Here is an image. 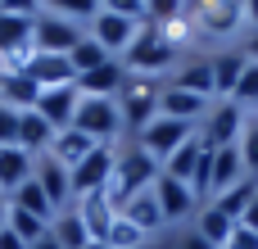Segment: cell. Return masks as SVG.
I'll return each instance as SVG.
<instances>
[{
  "instance_id": "1",
  "label": "cell",
  "mask_w": 258,
  "mask_h": 249,
  "mask_svg": "<svg viewBox=\"0 0 258 249\" xmlns=\"http://www.w3.org/2000/svg\"><path fill=\"white\" fill-rule=\"evenodd\" d=\"M159 172H163V163H159V159H150L136 141H122V145H118V163H113V177H109V186H104L109 204H113V209H122L132 195L150 191V186L159 181Z\"/></svg>"
},
{
  "instance_id": "2",
  "label": "cell",
  "mask_w": 258,
  "mask_h": 249,
  "mask_svg": "<svg viewBox=\"0 0 258 249\" xmlns=\"http://www.w3.org/2000/svg\"><path fill=\"white\" fill-rule=\"evenodd\" d=\"M118 59H122L127 77H154V82H168V77L177 73V64H181V54H177L172 45H163V36H159L150 23H141L136 41H132Z\"/></svg>"
},
{
  "instance_id": "3",
  "label": "cell",
  "mask_w": 258,
  "mask_h": 249,
  "mask_svg": "<svg viewBox=\"0 0 258 249\" xmlns=\"http://www.w3.org/2000/svg\"><path fill=\"white\" fill-rule=\"evenodd\" d=\"M186 18L195 23L200 41L245 36V0H186Z\"/></svg>"
},
{
  "instance_id": "4",
  "label": "cell",
  "mask_w": 258,
  "mask_h": 249,
  "mask_svg": "<svg viewBox=\"0 0 258 249\" xmlns=\"http://www.w3.org/2000/svg\"><path fill=\"white\" fill-rule=\"evenodd\" d=\"M113 100H118V113H122L127 136H136L141 127H150V122L159 118L163 82H154V77H127V82H122V91H118Z\"/></svg>"
},
{
  "instance_id": "5",
  "label": "cell",
  "mask_w": 258,
  "mask_h": 249,
  "mask_svg": "<svg viewBox=\"0 0 258 249\" xmlns=\"http://www.w3.org/2000/svg\"><path fill=\"white\" fill-rule=\"evenodd\" d=\"M73 127H77L82 136H91L95 145H118V141L127 136L122 113H118V100H104V95H82Z\"/></svg>"
},
{
  "instance_id": "6",
  "label": "cell",
  "mask_w": 258,
  "mask_h": 249,
  "mask_svg": "<svg viewBox=\"0 0 258 249\" xmlns=\"http://www.w3.org/2000/svg\"><path fill=\"white\" fill-rule=\"evenodd\" d=\"M190 136H195V122H181V118H163V113H159V118H154L150 127H141L132 141H136V145H141L150 159H159V163H163V159H168V154H177V150H181Z\"/></svg>"
},
{
  "instance_id": "7",
  "label": "cell",
  "mask_w": 258,
  "mask_h": 249,
  "mask_svg": "<svg viewBox=\"0 0 258 249\" xmlns=\"http://www.w3.org/2000/svg\"><path fill=\"white\" fill-rule=\"evenodd\" d=\"M245 109H236L231 100H213V109L204 113V122L195 127L200 132V141L209 145V150H222V145H236L240 141V127H245Z\"/></svg>"
},
{
  "instance_id": "8",
  "label": "cell",
  "mask_w": 258,
  "mask_h": 249,
  "mask_svg": "<svg viewBox=\"0 0 258 249\" xmlns=\"http://www.w3.org/2000/svg\"><path fill=\"white\" fill-rule=\"evenodd\" d=\"M86 36V27H77V23H68V18H59V14H36L32 18V50H45V54H68L77 41Z\"/></svg>"
},
{
  "instance_id": "9",
  "label": "cell",
  "mask_w": 258,
  "mask_h": 249,
  "mask_svg": "<svg viewBox=\"0 0 258 249\" xmlns=\"http://www.w3.org/2000/svg\"><path fill=\"white\" fill-rule=\"evenodd\" d=\"M154 200H159L168 227H177V222H195V213H200V195H195L186 181L168 177V172H159V181H154Z\"/></svg>"
},
{
  "instance_id": "10",
  "label": "cell",
  "mask_w": 258,
  "mask_h": 249,
  "mask_svg": "<svg viewBox=\"0 0 258 249\" xmlns=\"http://www.w3.org/2000/svg\"><path fill=\"white\" fill-rule=\"evenodd\" d=\"M136 32H141V23H132V18H122V14H109V9H100V14L86 23V36H91L104 54H113V59L136 41Z\"/></svg>"
},
{
  "instance_id": "11",
  "label": "cell",
  "mask_w": 258,
  "mask_h": 249,
  "mask_svg": "<svg viewBox=\"0 0 258 249\" xmlns=\"http://www.w3.org/2000/svg\"><path fill=\"white\" fill-rule=\"evenodd\" d=\"M122 145V141H118ZM118 145H95L77 168H73V200L77 195H91V191H104L109 177H113V163H118Z\"/></svg>"
},
{
  "instance_id": "12",
  "label": "cell",
  "mask_w": 258,
  "mask_h": 249,
  "mask_svg": "<svg viewBox=\"0 0 258 249\" xmlns=\"http://www.w3.org/2000/svg\"><path fill=\"white\" fill-rule=\"evenodd\" d=\"M77 104H82V91H77V82H68V86H50V91H41L36 113H41L54 132H68L73 118H77Z\"/></svg>"
},
{
  "instance_id": "13",
  "label": "cell",
  "mask_w": 258,
  "mask_h": 249,
  "mask_svg": "<svg viewBox=\"0 0 258 249\" xmlns=\"http://www.w3.org/2000/svg\"><path fill=\"white\" fill-rule=\"evenodd\" d=\"M32 177H36V186L45 191V200L54 204V213H63V209L73 204V172H68L59 159H50V154H36V168H32Z\"/></svg>"
},
{
  "instance_id": "14",
  "label": "cell",
  "mask_w": 258,
  "mask_h": 249,
  "mask_svg": "<svg viewBox=\"0 0 258 249\" xmlns=\"http://www.w3.org/2000/svg\"><path fill=\"white\" fill-rule=\"evenodd\" d=\"M27 77H32L41 91L77 82V73H73V59H68V54H45V50H32V59H27Z\"/></svg>"
},
{
  "instance_id": "15",
  "label": "cell",
  "mask_w": 258,
  "mask_h": 249,
  "mask_svg": "<svg viewBox=\"0 0 258 249\" xmlns=\"http://www.w3.org/2000/svg\"><path fill=\"white\" fill-rule=\"evenodd\" d=\"M245 177H249V172H245V163H240V150H236V145H222V150H213V177H209V204H213L218 195L236 191V186H240Z\"/></svg>"
},
{
  "instance_id": "16",
  "label": "cell",
  "mask_w": 258,
  "mask_h": 249,
  "mask_svg": "<svg viewBox=\"0 0 258 249\" xmlns=\"http://www.w3.org/2000/svg\"><path fill=\"white\" fill-rule=\"evenodd\" d=\"M209 64H213V95H218V100H231L236 82H240L245 68H249V54H245L240 45H231V50H218Z\"/></svg>"
},
{
  "instance_id": "17",
  "label": "cell",
  "mask_w": 258,
  "mask_h": 249,
  "mask_svg": "<svg viewBox=\"0 0 258 249\" xmlns=\"http://www.w3.org/2000/svg\"><path fill=\"white\" fill-rule=\"evenodd\" d=\"M213 109V100H204V95H190V91H181V86H168L163 82V100H159V113L163 118H181V122H204V113Z\"/></svg>"
},
{
  "instance_id": "18",
  "label": "cell",
  "mask_w": 258,
  "mask_h": 249,
  "mask_svg": "<svg viewBox=\"0 0 258 249\" xmlns=\"http://www.w3.org/2000/svg\"><path fill=\"white\" fill-rule=\"evenodd\" d=\"M118 213H122L132 227H141L150 240L168 231V222H163V209H159V200H154V186H150V191H141V195H132V200H127Z\"/></svg>"
},
{
  "instance_id": "19",
  "label": "cell",
  "mask_w": 258,
  "mask_h": 249,
  "mask_svg": "<svg viewBox=\"0 0 258 249\" xmlns=\"http://www.w3.org/2000/svg\"><path fill=\"white\" fill-rule=\"evenodd\" d=\"M73 209L82 213V222H86L91 240H104V236H109V227H113V218H118V209L109 204V195H104V191L77 195V200H73Z\"/></svg>"
},
{
  "instance_id": "20",
  "label": "cell",
  "mask_w": 258,
  "mask_h": 249,
  "mask_svg": "<svg viewBox=\"0 0 258 249\" xmlns=\"http://www.w3.org/2000/svg\"><path fill=\"white\" fill-rule=\"evenodd\" d=\"M122 82H127L122 59H109V64H100V68L82 73V77H77V91H82V95H104V100H113V95L122 91Z\"/></svg>"
},
{
  "instance_id": "21",
  "label": "cell",
  "mask_w": 258,
  "mask_h": 249,
  "mask_svg": "<svg viewBox=\"0 0 258 249\" xmlns=\"http://www.w3.org/2000/svg\"><path fill=\"white\" fill-rule=\"evenodd\" d=\"M168 86H181V91H190V95L218 100V95H213V64H209V59H181L177 73L168 77Z\"/></svg>"
},
{
  "instance_id": "22",
  "label": "cell",
  "mask_w": 258,
  "mask_h": 249,
  "mask_svg": "<svg viewBox=\"0 0 258 249\" xmlns=\"http://www.w3.org/2000/svg\"><path fill=\"white\" fill-rule=\"evenodd\" d=\"M36 100H41V86L27 73H0V104L5 109L27 113V109H36Z\"/></svg>"
},
{
  "instance_id": "23",
  "label": "cell",
  "mask_w": 258,
  "mask_h": 249,
  "mask_svg": "<svg viewBox=\"0 0 258 249\" xmlns=\"http://www.w3.org/2000/svg\"><path fill=\"white\" fill-rule=\"evenodd\" d=\"M32 168H36V159L23 145H5L0 150V195H14L23 181H32Z\"/></svg>"
},
{
  "instance_id": "24",
  "label": "cell",
  "mask_w": 258,
  "mask_h": 249,
  "mask_svg": "<svg viewBox=\"0 0 258 249\" xmlns=\"http://www.w3.org/2000/svg\"><path fill=\"white\" fill-rule=\"evenodd\" d=\"M91 150H95V141H91V136H82L77 127H68V132H54V141H50V150H45V154H50V159H59V163L73 172Z\"/></svg>"
},
{
  "instance_id": "25",
  "label": "cell",
  "mask_w": 258,
  "mask_h": 249,
  "mask_svg": "<svg viewBox=\"0 0 258 249\" xmlns=\"http://www.w3.org/2000/svg\"><path fill=\"white\" fill-rule=\"evenodd\" d=\"M190 227H195V231H200V236H204L213 249H222L227 240H231V231H236L240 222H231V218H227L218 204H200V213H195V222H190Z\"/></svg>"
},
{
  "instance_id": "26",
  "label": "cell",
  "mask_w": 258,
  "mask_h": 249,
  "mask_svg": "<svg viewBox=\"0 0 258 249\" xmlns=\"http://www.w3.org/2000/svg\"><path fill=\"white\" fill-rule=\"evenodd\" d=\"M50 141H54V127L36 113V109H27V113H18V145L36 159V154H45L50 150Z\"/></svg>"
},
{
  "instance_id": "27",
  "label": "cell",
  "mask_w": 258,
  "mask_h": 249,
  "mask_svg": "<svg viewBox=\"0 0 258 249\" xmlns=\"http://www.w3.org/2000/svg\"><path fill=\"white\" fill-rule=\"evenodd\" d=\"M50 236H54L63 249H86V245H91V231H86V222H82V213H77L73 204H68L63 213H54Z\"/></svg>"
},
{
  "instance_id": "28",
  "label": "cell",
  "mask_w": 258,
  "mask_h": 249,
  "mask_svg": "<svg viewBox=\"0 0 258 249\" xmlns=\"http://www.w3.org/2000/svg\"><path fill=\"white\" fill-rule=\"evenodd\" d=\"M23 50H32V18L0 14V59L23 54Z\"/></svg>"
},
{
  "instance_id": "29",
  "label": "cell",
  "mask_w": 258,
  "mask_h": 249,
  "mask_svg": "<svg viewBox=\"0 0 258 249\" xmlns=\"http://www.w3.org/2000/svg\"><path fill=\"white\" fill-rule=\"evenodd\" d=\"M159 36H163V45H172L177 54L181 50H190V45H200V32H195V23L186 18V14H172V18H163V23H150Z\"/></svg>"
},
{
  "instance_id": "30",
  "label": "cell",
  "mask_w": 258,
  "mask_h": 249,
  "mask_svg": "<svg viewBox=\"0 0 258 249\" xmlns=\"http://www.w3.org/2000/svg\"><path fill=\"white\" fill-rule=\"evenodd\" d=\"M9 204H14V209H23V213H32V218H41V222H54V204L45 200V191L36 186V177H32V181H23V186L9 195Z\"/></svg>"
},
{
  "instance_id": "31",
  "label": "cell",
  "mask_w": 258,
  "mask_h": 249,
  "mask_svg": "<svg viewBox=\"0 0 258 249\" xmlns=\"http://www.w3.org/2000/svg\"><path fill=\"white\" fill-rule=\"evenodd\" d=\"M41 9H45V14H59V18H68V23H77V27H86L104 5H100V0H41Z\"/></svg>"
},
{
  "instance_id": "32",
  "label": "cell",
  "mask_w": 258,
  "mask_h": 249,
  "mask_svg": "<svg viewBox=\"0 0 258 249\" xmlns=\"http://www.w3.org/2000/svg\"><path fill=\"white\" fill-rule=\"evenodd\" d=\"M254 195H258V181H254V177H245V181H240L236 191H227V195H218L213 204H218V209H222V213H227L231 222H240V218H245V209L254 204Z\"/></svg>"
},
{
  "instance_id": "33",
  "label": "cell",
  "mask_w": 258,
  "mask_h": 249,
  "mask_svg": "<svg viewBox=\"0 0 258 249\" xmlns=\"http://www.w3.org/2000/svg\"><path fill=\"white\" fill-rule=\"evenodd\" d=\"M9 231H14L23 245H36L41 236H50V222H41V218H32V213H23V209L9 204Z\"/></svg>"
},
{
  "instance_id": "34",
  "label": "cell",
  "mask_w": 258,
  "mask_h": 249,
  "mask_svg": "<svg viewBox=\"0 0 258 249\" xmlns=\"http://www.w3.org/2000/svg\"><path fill=\"white\" fill-rule=\"evenodd\" d=\"M236 150H240V163H245V172H249V177L258 181V113H249V118H245Z\"/></svg>"
},
{
  "instance_id": "35",
  "label": "cell",
  "mask_w": 258,
  "mask_h": 249,
  "mask_svg": "<svg viewBox=\"0 0 258 249\" xmlns=\"http://www.w3.org/2000/svg\"><path fill=\"white\" fill-rule=\"evenodd\" d=\"M104 245H109V249H141V245H150V236H145L141 227H132V222L118 213L113 227H109V236H104Z\"/></svg>"
},
{
  "instance_id": "36",
  "label": "cell",
  "mask_w": 258,
  "mask_h": 249,
  "mask_svg": "<svg viewBox=\"0 0 258 249\" xmlns=\"http://www.w3.org/2000/svg\"><path fill=\"white\" fill-rule=\"evenodd\" d=\"M68 59H73V73L82 77V73H91V68H100V64H109L113 54H104V50H100V45H95L91 36H82V41H77V45L68 50Z\"/></svg>"
},
{
  "instance_id": "37",
  "label": "cell",
  "mask_w": 258,
  "mask_h": 249,
  "mask_svg": "<svg viewBox=\"0 0 258 249\" xmlns=\"http://www.w3.org/2000/svg\"><path fill=\"white\" fill-rule=\"evenodd\" d=\"M231 104H236V109H245V113H258V64H249V68H245V77L236 82Z\"/></svg>"
},
{
  "instance_id": "38",
  "label": "cell",
  "mask_w": 258,
  "mask_h": 249,
  "mask_svg": "<svg viewBox=\"0 0 258 249\" xmlns=\"http://www.w3.org/2000/svg\"><path fill=\"white\" fill-rule=\"evenodd\" d=\"M172 14H186V0H145V23H163Z\"/></svg>"
},
{
  "instance_id": "39",
  "label": "cell",
  "mask_w": 258,
  "mask_h": 249,
  "mask_svg": "<svg viewBox=\"0 0 258 249\" xmlns=\"http://www.w3.org/2000/svg\"><path fill=\"white\" fill-rule=\"evenodd\" d=\"M109 14H122V18H132V23H145V0H100Z\"/></svg>"
},
{
  "instance_id": "40",
  "label": "cell",
  "mask_w": 258,
  "mask_h": 249,
  "mask_svg": "<svg viewBox=\"0 0 258 249\" xmlns=\"http://www.w3.org/2000/svg\"><path fill=\"white\" fill-rule=\"evenodd\" d=\"M5 145H18V113L0 104V150Z\"/></svg>"
},
{
  "instance_id": "41",
  "label": "cell",
  "mask_w": 258,
  "mask_h": 249,
  "mask_svg": "<svg viewBox=\"0 0 258 249\" xmlns=\"http://www.w3.org/2000/svg\"><path fill=\"white\" fill-rule=\"evenodd\" d=\"M0 14H18V18H36L41 0H0Z\"/></svg>"
},
{
  "instance_id": "42",
  "label": "cell",
  "mask_w": 258,
  "mask_h": 249,
  "mask_svg": "<svg viewBox=\"0 0 258 249\" xmlns=\"http://www.w3.org/2000/svg\"><path fill=\"white\" fill-rule=\"evenodd\" d=\"M172 249H213V245H209V240H204V236H200L195 227H186V231H181V236L172 240Z\"/></svg>"
},
{
  "instance_id": "43",
  "label": "cell",
  "mask_w": 258,
  "mask_h": 249,
  "mask_svg": "<svg viewBox=\"0 0 258 249\" xmlns=\"http://www.w3.org/2000/svg\"><path fill=\"white\" fill-rule=\"evenodd\" d=\"M222 249H258V236L249 231V227H236V231H231V240H227Z\"/></svg>"
},
{
  "instance_id": "44",
  "label": "cell",
  "mask_w": 258,
  "mask_h": 249,
  "mask_svg": "<svg viewBox=\"0 0 258 249\" xmlns=\"http://www.w3.org/2000/svg\"><path fill=\"white\" fill-rule=\"evenodd\" d=\"M245 32H258V0H245Z\"/></svg>"
},
{
  "instance_id": "45",
  "label": "cell",
  "mask_w": 258,
  "mask_h": 249,
  "mask_svg": "<svg viewBox=\"0 0 258 249\" xmlns=\"http://www.w3.org/2000/svg\"><path fill=\"white\" fill-rule=\"evenodd\" d=\"M240 227H249V231L258 236V195H254V204L245 209V218H240Z\"/></svg>"
},
{
  "instance_id": "46",
  "label": "cell",
  "mask_w": 258,
  "mask_h": 249,
  "mask_svg": "<svg viewBox=\"0 0 258 249\" xmlns=\"http://www.w3.org/2000/svg\"><path fill=\"white\" fill-rule=\"evenodd\" d=\"M240 50L249 54V64H258V32H245V45Z\"/></svg>"
},
{
  "instance_id": "47",
  "label": "cell",
  "mask_w": 258,
  "mask_h": 249,
  "mask_svg": "<svg viewBox=\"0 0 258 249\" xmlns=\"http://www.w3.org/2000/svg\"><path fill=\"white\" fill-rule=\"evenodd\" d=\"M0 249H27V245H23V240H18V236L5 227V231H0Z\"/></svg>"
},
{
  "instance_id": "48",
  "label": "cell",
  "mask_w": 258,
  "mask_h": 249,
  "mask_svg": "<svg viewBox=\"0 0 258 249\" xmlns=\"http://www.w3.org/2000/svg\"><path fill=\"white\" fill-rule=\"evenodd\" d=\"M27 249H63V245H59V240H54V236H41V240H36V245H27Z\"/></svg>"
},
{
  "instance_id": "49",
  "label": "cell",
  "mask_w": 258,
  "mask_h": 249,
  "mask_svg": "<svg viewBox=\"0 0 258 249\" xmlns=\"http://www.w3.org/2000/svg\"><path fill=\"white\" fill-rule=\"evenodd\" d=\"M9 227V195H0V231Z\"/></svg>"
},
{
  "instance_id": "50",
  "label": "cell",
  "mask_w": 258,
  "mask_h": 249,
  "mask_svg": "<svg viewBox=\"0 0 258 249\" xmlns=\"http://www.w3.org/2000/svg\"><path fill=\"white\" fill-rule=\"evenodd\" d=\"M86 249H109V245H104V240H91V245H86Z\"/></svg>"
},
{
  "instance_id": "51",
  "label": "cell",
  "mask_w": 258,
  "mask_h": 249,
  "mask_svg": "<svg viewBox=\"0 0 258 249\" xmlns=\"http://www.w3.org/2000/svg\"><path fill=\"white\" fill-rule=\"evenodd\" d=\"M141 249H159V245H154V240H150V245H141Z\"/></svg>"
}]
</instances>
